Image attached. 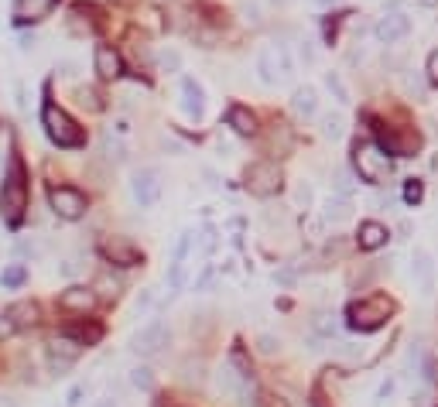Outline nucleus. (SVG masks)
Returning <instances> with one entry per match:
<instances>
[{
    "label": "nucleus",
    "instance_id": "nucleus-36",
    "mask_svg": "<svg viewBox=\"0 0 438 407\" xmlns=\"http://www.w3.org/2000/svg\"><path fill=\"white\" fill-rule=\"evenodd\" d=\"M421 195H425L421 182H415V178H411V182L404 185V199H407V202H421Z\"/></svg>",
    "mask_w": 438,
    "mask_h": 407
},
{
    "label": "nucleus",
    "instance_id": "nucleus-7",
    "mask_svg": "<svg viewBox=\"0 0 438 407\" xmlns=\"http://www.w3.org/2000/svg\"><path fill=\"white\" fill-rule=\"evenodd\" d=\"M373 35L380 45H398L411 35V18L400 11V7H390V11H383V18L377 21V28H373Z\"/></svg>",
    "mask_w": 438,
    "mask_h": 407
},
{
    "label": "nucleus",
    "instance_id": "nucleus-38",
    "mask_svg": "<svg viewBox=\"0 0 438 407\" xmlns=\"http://www.w3.org/2000/svg\"><path fill=\"white\" fill-rule=\"evenodd\" d=\"M253 407H288L281 397H274V394H261L257 401H253Z\"/></svg>",
    "mask_w": 438,
    "mask_h": 407
},
{
    "label": "nucleus",
    "instance_id": "nucleus-32",
    "mask_svg": "<svg viewBox=\"0 0 438 407\" xmlns=\"http://www.w3.org/2000/svg\"><path fill=\"white\" fill-rule=\"evenodd\" d=\"M295 202H298L302 209H308V206H312V185H305V182L295 185Z\"/></svg>",
    "mask_w": 438,
    "mask_h": 407
},
{
    "label": "nucleus",
    "instance_id": "nucleus-35",
    "mask_svg": "<svg viewBox=\"0 0 438 407\" xmlns=\"http://www.w3.org/2000/svg\"><path fill=\"white\" fill-rule=\"evenodd\" d=\"M298 58H302L305 65H315V45H312V41H298Z\"/></svg>",
    "mask_w": 438,
    "mask_h": 407
},
{
    "label": "nucleus",
    "instance_id": "nucleus-27",
    "mask_svg": "<svg viewBox=\"0 0 438 407\" xmlns=\"http://www.w3.org/2000/svg\"><path fill=\"white\" fill-rule=\"evenodd\" d=\"M93 288L99 291L103 298H116V291H120V281H116V277H110V274H99Z\"/></svg>",
    "mask_w": 438,
    "mask_h": 407
},
{
    "label": "nucleus",
    "instance_id": "nucleus-22",
    "mask_svg": "<svg viewBox=\"0 0 438 407\" xmlns=\"http://www.w3.org/2000/svg\"><path fill=\"white\" fill-rule=\"evenodd\" d=\"M383 144H387V151H390V155H415L418 137H415V134H390Z\"/></svg>",
    "mask_w": 438,
    "mask_h": 407
},
{
    "label": "nucleus",
    "instance_id": "nucleus-4",
    "mask_svg": "<svg viewBox=\"0 0 438 407\" xmlns=\"http://www.w3.org/2000/svg\"><path fill=\"white\" fill-rule=\"evenodd\" d=\"M353 161H356V172H360V178L366 185H383L387 174H390V157L377 144H360Z\"/></svg>",
    "mask_w": 438,
    "mask_h": 407
},
{
    "label": "nucleus",
    "instance_id": "nucleus-41",
    "mask_svg": "<svg viewBox=\"0 0 438 407\" xmlns=\"http://www.w3.org/2000/svg\"><path fill=\"white\" fill-rule=\"evenodd\" d=\"M148 305H151V291H144V294L137 298V308H148Z\"/></svg>",
    "mask_w": 438,
    "mask_h": 407
},
{
    "label": "nucleus",
    "instance_id": "nucleus-40",
    "mask_svg": "<svg viewBox=\"0 0 438 407\" xmlns=\"http://www.w3.org/2000/svg\"><path fill=\"white\" fill-rule=\"evenodd\" d=\"M24 281V271L21 267H11V271L4 274V284H21Z\"/></svg>",
    "mask_w": 438,
    "mask_h": 407
},
{
    "label": "nucleus",
    "instance_id": "nucleus-37",
    "mask_svg": "<svg viewBox=\"0 0 438 407\" xmlns=\"http://www.w3.org/2000/svg\"><path fill=\"white\" fill-rule=\"evenodd\" d=\"M79 106H89V110H99V99H96L93 89H79Z\"/></svg>",
    "mask_w": 438,
    "mask_h": 407
},
{
    "label": "nucleus",
    "instance_id": "nucleus-31",
    "mask_svg": "<svg viewBox=\"0 0 438 407\" xmlns=\"http://www.w3.org/2000/svg\"><path fill=\"white\" fill-rule=\"evenodd\" d=\"M329 318H332V315H315V322H312V329L319 332V335H325V339L336 332V322H329Z\"/></svg>",
    "mask_w": 438,
    "mask_h": 407
},
{
    "label": "nucleus",
    "instance_id": "nucleus-10",
    "mask_svg": "<svg viewBox=\"0 0 438 407\" xmlns=\"http://www.w3.org/2000/svg\"><path fill=\"white\" fill-rule=\"evenodd\" d=\"M131 192L133 199H137V206H154L158 202V195H161V182H158V174L151 172V168H144V172H137L133 174V182H131Z\"/></svg>",
    "mask_w": 438,
    "mask_h": 407
},
{
    "label": "nucleus",
    "instance_id": "nucleus-5",
    "mask_svg": "<svg viewBox=\"0 0 438 407\" xmlns=\"http://www.w3.org/2000/svg\"><path fill=\"white\" fill-rule=\"evenodd\" d=\"M168 339H172V332L165 329V322H161V318H151L148 325H141V329L131 335V349L141 352V356H158L161 349L168 346Z\"/></svg>",
    "mask_w": 438,
    "mask_h": 407
},
{
    "label": "nucleus",
    "instance_id": "nucleus-33",
    "mask_svg": "<svg viewBox=\"0 0 438 407\" xmlns=\"http://www.w3.org/2000/svg\"><path fill=\"white\" fill-rule=\"evenodd\" d=\"M394 390H398V380H394V377H387L380 387H377V401H390V397H394Z\"/></svg>",
    "mask_w": 438,
    "mask_h": 407
},
{
    "label": "nucleus",
    "instance_id": "nucleus-14",
    "mask_svg": "<svg viewBox=\"0 0 438 407\" xmlns=\"http://www.w3.org/2000/svg\"><path fill=\"white\" fill-rule=\"evenodd\" d=\"M291 110L298 116H305V120L319 116V93H315L312 86H298V89L291 93Z\"/></svg>",
    "mask_w": 438,
    "mask_h": 407
},
{
    "label": "nucleus",
    "instance_id": "nucleus-2",
    "mask_svg": "<svg viewBox=\"0 0 438 407\" xmlns=\"http://www.w3.org/2000/svg\"><path fill=\"white\" fill-rule=\"evenodd\" d=\"M24 209H28V185H24V168L14 161L11 174L4 178V189H0V213L7 223H18Z\"/></svg>",
    "mask_w": 438,
    "mask_h": 407
},
{
    "label": "nucleus",
    "instance_id": "nucleus-19",
    "mask_svg": "<svg viewBox=\"0 0 438 407\" xmlns=\"http://www.w3.org/2000/svg\"><path fill=\"white\" fill-rule=\"evenodd\" d=\"M278 72H281V62H278V48H264L257 55V79L264 86H274L278 82Z\"/></svg>",
    "mask_w": 438,
    "mask_h": 407
},
{
    "label": "nucleus",
    "instance_id": "nucleus-25",
    "mask_svg": "<svg viewBox=\"0 0 438 407\" xmlns=\"http://www.w3.org/2000/svg\"><path fill=\"white\" fill-rule=\"evenodd\" d=\"M257 352H261V356H278V352H281V339L270 335V332H261V335H257Z\"/></svg>",
    "mask_w": 438,
    "mask_h": 407
},
{
    "label": "nucleus",
    "instance_id": "nucleus-13",
    "mask_svg": "<svg viewBox=\"0 0 438 407\" xmlns=\"http://www.w3.org/2000/svg\"><path fill=\"white\" fill-rule=\"evenodd\" d=\"M103 253H106L114 264H124V267H133V264L141 260L137 250H133L124 236H106V240H103Z\"/></svg>",
    "mask_w": 438,
    "mask_h": 407
},
{
    "label": "nucleus",
    "instance_id": "nucleus-45",
    "mask_svg": "<svg viewBox=\"0 0 438 407\" xmlns=\"http://www.w3.org/2000/svg\"><path fill=\"white\" fill-rule=\"evenodd\" d=\"M421 4H435V0H421Z\"/></svg>",
    "mask_w": 438,
    "mask_h": 407
},
{
    "label": "nucleus",
    "instance_id": "nucleus-21",
    "mask_svg": "<svg viewBox=\"0 0 438 407\" xmlns=\"http://www.w3.org/2000/svg\"><path fill=\"white\" fill-rule=\"evenodd\" d=\"M353 216V209H349V199L346 195H336V199H329L322 209V219L325 223H343V219H349Z\"/></svg>",
    "mask_w": 438,
    "mask_h": 407
},
{
    "label": "nucleus",
    "instance_id": "nucleus-8",
    "mask_svg": "<svg viewBox=\"0 0 438 407\" xmlns=\"http://www.w3.org/2000/svg\"><path fill=\"white\" fill-rule=\"evenodd\" d=\"M48 202H52V209H55L62 219H79V216L86 213V195L79 192V189H69V185H58L48 192Z\"/></svg>",
    "mask_w": 438,
    "mask_h": 407
},
{
    "label": "nucleus",
    "instance_id": "nucleus-3",
    "mask_svg": "<svg viewBox=\"0 0 438 407\" xmlns=\"http://www.w3.org/2000/svg\"><path fill=\"white\" fill-rule=\"evenodd\" d=\"M390 311H394V305H390V298H383V294L363 298L356 305H349V325L360 332H373L390 318Z\"/></svg>",
    "mask_w": 438,
    "mask_h": 407
},
{
    "label": "nucleus",
    "instance_id": "nucleus-9",
    "mask_svg": "<svg viewBox=\"0 0 438 407\" xmlns=\"http://www.w3.org/2000/svg\"><path fill=\"white\" fill-rule=\"evenodd\" d=\"M411 277L418 281V291L421 294H432L435 291V260L428 250H415L411 253Z\"/></svg>",
    "mask_w": 438,
    "mask_h": 407
},
{
    "label": "nucleus",
    "instance_id": "nucleus-39",
    "mask_svg": "<svg viewBox=\"0 0 438 407\" xmlns=\"http://www.w3.org/2000/svg\"><path fill=\"white\" fill-rule=\"evenodd\" d=\"M240 14H247V21L257 24V21H261V7H257V4H240Z\"/></svg>",
    "mask_w": 438,
    "mask_h": 407
},
{
    "label": "nucleus",
    "instance_id": "nucleus-6",
    "mask_svg": "<svg viewBox=\"0 0 438 407\" xmlns=\"http://www.w3.org/2000/svg\"><path fill=\"white\" fill-rule=\"evenodd\" d=\"M243 178H247L250 192L261 195V199H267V195H274L281 189V168H278L274 161H253Z\"/></svg>",
    "mask_w": 438,
    "mask_h": 407
},
{
    "label": "nucleus",
    "instance_id": "nucleus-16",
    "mask_svg": "<svg viewBox=\"0 0 438 407\" xmlns=\"http://www.w3.org/2000/svg\"><path fill=\"white\" fill-rule=\"evenodd\" d=\"M58 0H18L14 4V18L18 21H41L52 14V7H55Z\"/></svg>",
    "mask_w": 438,
    "mask_h": 407
},
{
    "label": "nucleus",
    "instance_id": "nucleus-17",
    "mask_svg": "<svg viewBox=\"0 0 438 407\" xmlns=\"http://www.w3.org/2000/svg\"><path fill=\"white\" fill-rule=\"evenodd\" d=\"M387 226L380 223H363L360 233H356V243H360V250H380L383 243H387Z\"/></svg>",
    "mask_w": 438,
    "mask_h": 407
},
{
    "label": "nucleus",
    "instance_id": "nucleus-44",
    "mask_svg": "<svg viewBox=\"0 0 438 407\" xmlns=\"http://www.w3.org/2000/svg\"><path fill=\"white\" fill-rule=\"evenodd\" d=\"M270 4H278V7H285V4H288V0H270Z\"/></svg>",
    "mask_w": 438,
    "mask_h": 407
},
{
    "label": "nucleus",
    "instance_id": "nucleus-11",
    "mask_svg": "<svg viewBox=\"0 0 438 407\" xmlns=\"http://www.w3.org/2000/svg\"><path fill=\"white\" fill-rule=\"evenodd\" d=\"M93 65H96V76L99 79H116L124 72V62H120V52L114 45H96L93 52Z\"/></svg>",
    "mask_w": 438,
    "mask_h": 407
},
{
    "label": "nucleus",
    "instance_id": "nucleus-26",
    "mask_svg": "<svg viewBox=\"0 0 438 407\" xmlns=\"http://www.w3.org/2000/svg\"><path fill=\"white\" fill-rule=\"evenodd\" d=\"M131 384L137 390H154V373L148 367H133L131 369Z\"/></svg>",
    "mask_w": 438,
    "mask_h": 407
},
{
    "label": "nucleus",
    "instance_id": "nucleus-42",
    "mask_svg": "<svg viewBox=\"0 0 438 407\" xmlns=\"http://www.w3.org/2000/svg\"><path fill=\"white\" fill-rule=\"evenodd\" d=\"M315 7H336V4H343V0H312Z\"/></svg>",
    "mask_w": 438,
    "mask_h": 407
},
{
    "label": "nucleus",
    "instance_id": "nucleus-28",
    "mask_svg": "<svg viewBox=\"0 0 438 407\" xmlns=\"http://www.w3.org/2000/svg\"><path fill=\"white\" fill-rule=\"evenodd\" d=\"M332 189H336V195H353V174L349 172H336L332 174Z\"/></svg>",
    "mask_w": 438,
    "mask_h": 407
},
{
    "label": "nucleus",
    "instance_id": "nucleus-23",
    "mask_svg": "<svg viewBox=\"0 0 438 407\" xmlns=\"http://www.w3.org/2000/svg\"><path fill=\"white\" fill-rule=\"evenodd\" d=\"M319 123H322V137H329V140H339V137L346 134V116L343 113H332V110H329V113H322Z\"/></svg>",
    "mask_w": 438,
    "mask_h": 407
},
{
    "label": "nucleus",
    "instance_id": "nucleus-12",
    "mask_svg": "<svg viewBox=\"0 0 438 407\" xmlns=\"http://www.w3.org/2000/svg\"><path fill=\"white\" fill-rule=\"evenodd\" d=\"M182 110L189 120H202L206 113V93L195 79H182Z\"/></svg>",
    "mask_w": 438,
    "mask_h": 407
},
{
    "label": "nucleus",
    "instance_id": "nucleus-24",
    "mask_svg": "<svg viewBox=\"0 0 438 407\" xmlns=\"http://www.w3.org/2000/svg\"><path fill=\"white\" fill-rule=\"evenodd\" d=\"M325 89H329V93H332V99H336V103H339V106H346V103H349V86H346V79L339 76V72H325Z\"/></svg>",
    "mask_w": 438,
    "mask_h": 407
},
{
    "label": "nucleus",
    "instance_id": "nucleus-30",
    "mask_svg": "<svg viewBox=\"0 0 438 407\" xmlns=\"http://www.w3.org/2000/svg\"><path fill=\"white\" fill-rule=\"evenodd\" d=\"M404 89H407V96L425 99V82L418 76H411V72H404Z\"/></svg>",
    "mask_w": 438,
    "mask_h": 407
},
{
    "label": "nucleus",
    "instance_id": "nucleus-29",
    "mask_svg": "<svg viewBox=\"0 0 438 407\" xmlns=\"http://www.w3.org/2000/svg\"><path fill=\"white\" fill-rule=\"evenodd\" d=\"M158 65H161L165 72H178L182 58H178V52H172V48H168V52H161V55H158Z\"/></svg>",
    "mask_w": 438,
    "mask_h": 407
},
{
    "label": "nucleus",
    "instance_id": "nucleus-20",
    "mask_svg": "<svg viewBox=\"0 0 438 407\" xmlns=\"http://www.w3.org/2000/svg\"><path fill=\"white\" fill-rule=\"evenodd\" d=\"M7 318H11V325H35V322H38V305L18 301V305L7 308Z\"/></svg>",
    "mask_w": 438,
    "mask_h": 407
},
{
    "label": "nucleus",
    "instance_id": "nucleus-1",
    "mask_svg": "<svg viewBox=\"0 0 438 407\" xmlns=\"http://www.w3.org/2000/svg\"><path fill=\"white\" fill-rule=\"evenodd\" d=\"M41 123H45V134L52 137V144L65 147V151L86 144V137H82V130H79V123L65 113V110H58L55 103H48V106L41 110Z\"/></svg>",
    "mask_w": 438,
    "mask_h": 407
},
{
    "label": "nucleus",
    "instance_id": "nucleus-15",
    "mask_svg": "<svg viewBox=\"0 0 438 407\" xmlns=\"http://www.w3.org/2000/svg\"><path fill=\"white\" fill-rule=\"evenodd\" d=\"M93 291H86V288H69V291H62V298H58V308H65V311H76V315H86V311L93 308Z\"/></svg>",
    "mask_w": 438,
    "mask_h": 407
},
{
    "label": "nucleus",
    "instance_id": "nucleus-18",
    "mask_svg": "<svg viewBox=\"0 0 438 407\" xmlns=\"http://www.w3.org/2000/svg\"><path fill=\"white\" fill-rule=\"evenodd\" d=\"M226 123H229V127H233V134H240V137L257 134V116L250 113L247 106H229Z\"/></svg>",
    "mask_w": 438,
    "mask_h": 407
},
{
    "label": "nucleus",
    "instance_id": "nucleus-34",
    "mask_svg": "<svg viewBox=\"0 0 438 407\" xmlns=\"http://www.w3.org/2000/svg\"><path fill=\"white\" fill-rule=\"evenodd\" d=\"M425 76H428V82L432 86H438V48L428 55V65H425Z\"/></svg>",
    "mask_w": 438,
    "mask_h": 407
},
{
    "label": "nucleus",
    "instance_id": "nucleus-43",
    "mask_svg": "<svg viewBox=\"0 0 438 407\" xmlns=\"http://www.w3.org/2000/svg\"><path fill=\"white\" fill-rule=\"evenodd\" d=\"M0 407H18L14 401H7V397H0Z\"/></svg>",
    "mask_w": 438,
    "mask_h": 407
}]
</instances>
